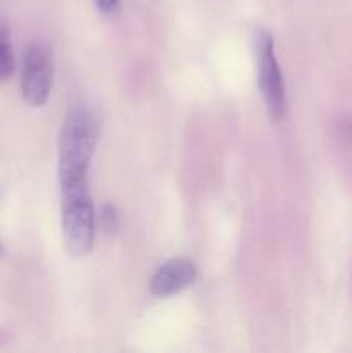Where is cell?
Returning <instances> with one entry per match:
<instances>
[{
    "mask_svg": "<svg viewBox=\"0 0 352 353\" xmlns=\"http://www.w3.org/2000/svg\"><path fill=\"white\" fill-rule=\"evenodd\" d=\"M95 224L97 216L92 196L62 203V234L66 248L72 257H83L92 250Z\"/></svg>",
    "mask_w": 352,
    "mask_h": 353,
    "instance_id": "4",
    "label": "cell"
},
{
    "mask_svg": "<svg viewBox=\"0 0 352 353\" xmlns=\"http://www.w3.org/2000/svg\"><path fill=\"white\" fill-rule=\"evenodd\" d=\"M102 228L106 233H114L117 228V212L113 205H104L102 214H100Z\"/></svg>",
    "mask_w": 352,
    "mask_h": 353,
    "instance_id": "7",
    "label": "cell"
},
{
    "mask_svg": "<svg viewBox=\"0 0 352 353\" xmlns=\"http://www.w3.org/2000/svg\"><path fill=\"white\" fill-rule=\"evenodd\" d=\"M95 6L100 14L110 17L116 16L121 9V0H95Z\"/></svg>",
    "mask_w": 352,
    "mask_h": 353,
    "instance_id": "8",
    "label": "cell"
},
{
    "mask_svg": "<svg viewBox=\"0 0 352 353\" xmlns=\"http://www.w3.org/2000/svg\"><path fill=\"white\" fill-rule=\"evenodd\" d=\"M257 74L259 88L269 116L275 121H282L286 114L285 85L275 54V40L266 30L257 33Z\"/></svg>",
    "mask_w": 352,
    "mask_h": 353,
    "instance_id": "3",
    "label": "cell"
},
{
    "mask_svg": "<svg viewBox=\"0 0 352 353\" xmlns=\"http://www.w3.org/2000/svg\"><path fill=\"white\" fill-rule=\"evenodd\" d=\"M197 278V268L186 259H173L155 271L150 279L152 295L166 299L192 285Z\"/></svg>",
    "mask_w": 352,
    "mask_h": 353,
    "instance_id": "5",
    "label": "cell"
},
{
    "mask_svg": "<svg viewBox=\"0 0 352 353\" xmlns=\"http://www.w3.org/2000/svg\"><path fill=\"white\" fill-rule=\"evenodd\" d=\"M16 69V57H14L12 37L7 19L0 17V83L7 81L14 74Z\"/></svg>",
    "mask_w": 352,
    "mask_h": 353,
    "instance_id": "6",
    "label": "cell"
},
{
    "mask_svg": "<svg viewBox=\"0 0 352 353\" xmlns=\"http://www.w3.org/2000/svg\"><path fill=\"white\" fill-rule=\"evenodd\" d=\"M54 83V59L48 45L31 41L23 55L21 93L28 105L41 107L47 103Z\"/></svg>",
    "mask_w": 352,
    "mask_h": 353,
    "instance_id": "2",
    "label": "cell"
},
{
    "mask_svg": "<svg viewBox=\"0 0 352 353\" xmlns=\"http://www.w3.org/2000/svg\"><path fill=\"white\" fill-rule=\"evenodd\" d=\"M0 254H2V245H0Z\"/></svg>",
    "mask_w": 352,
    "mask_h": 353,
    "instance_id": "9",
    "label": "cell"
},
{
    "mask_svg": "<svg viewBox=\"0 0 352 353\" xmlns=\"http://www.w3.org/2000/svg\"><path fill=\"white\" fill-rule=\"evenodd\" d=\"M99 140V121L85 107L66 116L59 137V181L62 203L88 199V169Z\"/></svg>",
    "mask_w": 352,
    "mask_h": 353,
    "instance_id": "1",
    "label": "cell"
}]
</instances>
